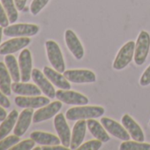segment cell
Instances as JSON below:
<instances>
[{"label":"cell","instance_id":"cell-1","mask_svg":"<svg viewBox=\"0 0 150 150\" xmlns=\"http://www.w3.org/2000/svg\"><path fill=\"white\" fill-rule=\"evenodd\" d=\"M105 110L102 106H87L80 105L70 108L66 113L65 117L70 121L88 120L90 118H96L103 116Z\"/></svg>","mask_w":150,"mask_h":150},{"label":"cell","instance_id":"cell-2","mask_svg":"<svg viewBox=\"0 0 150 150\" xmlns=\"http://www.w3.org/2000/svg\"><path fill=\"white\" fill-rule=\"evenodd\" d=\"M150 50V35L146 31H140L136 43H135V50H134V63L137 65H142L149 54Z\"/></svg>","mask_w":150,"mask_h":150},{"label":"cell","instance_id":"cell-3","mask_svg":"<svg viewBox=\"0 0 150 150\" xmlns=\"http://www.w3.org/2000/svg\"><path fill=\"white\" fill-rule=\"evenodd\" d=\"M45 47L50 64L55 70L63 73L65 71V63L59 45L55 41L49 40L45 42Z\"/></svg>","mask_w":150,"mask_h":150},{"label":"cell","instance_id":"cell-4","mask_svg":"<svg viewBox=\"0 0 150 150\" xmlns=\"http://www.w3.org/2000/svg\"><path fill=\"white\" fill-rule=\"evenodd\" d=\"M134 50H135V42L133 41H129L121 47L118 50L114 62H113V68L117 71H120L125 69L132 60L134 57Z\"/></svg>","mask_w":150,"mask_h":150},{"label":"cell","instance_id":"cell-5","mask_svg":"<svg viewBox=\"0 0 150 150\" xmlns=\"http://www.w3.org/2000/svg\"><path fill=\"white\" fill-rule=\"evenodd\" d=\"M39 30V26L35 24L20 23L7 26L5 28L3 33L5 35L12 37H29L35 35Z\"/></svg>","mask_w":150,"mask_h":150},{"label":"cell","instance_id":"cell-6","mask_svg":"<svg viewBox=\"0 0 150 150\" xmlns=\"http://www.w3.org/2000/svg\"><path fill=\"white\" fill-rule=\"evenodd\" d=\"M64 76L72 83L84 84L94 83L96 81V75L94 71L87 69H72L63 72Z\"/></svg>","mask_w":150,"mask_h":150},{"label":"cell","instance_id":"cell-7","mask_svg":"<svg viewBox=\"0 0 150 150\" xmlns=\"http://www.w3.org/2000/svg\"><path fill=\"white\" fill-rule=\"evenodd\" d=\"M56 97L57 100L69 105H87L89 102L86 96L70 89H59L56 91Z\"/></svg>","mask_w":150,"mask_h":150},{"label":"cell","instance_id":"cell-8","mask_svg":"<svg viewBox=\"0 0 150 150\" xmlns=\"http://www.w3.org/2000/svg\"><path fill=\"white\" fill-rule=\"evenodd\" d=\"M62 106H63V103L59 100L50 103L49 104L40 108L38 110H36L34 113L33 122L35 124H37V123H41L42 121L50 119L51 117H55L58 113V111L62 109Z\"/></svg>","mask_w":150,"mask_h":150},{"label":"cell","instance_id":"cell-9","mask_svg":"<svg viewBox=\"0 0 150 150\" xmlns=\"http://www.w3.org/2000/svg\"><path fill=\"white\" fill-rule=\"evenodd\" d=\"M54 126L57 131V136L61 140V144L64 146L70 147L71 132L66 122V117H64V114L59 113L56 115L54 118Z\"/></svg>","mask_w":150,"mask_h":150},{"label":"cell","instance_id":"cell-10","mask_svg":"<svg viewBox=\"0 0 150 150\" xmlns=\"http://www.w3.org/2000/svg\"><path fill=\"white\" fill-rule=\"evenodd\" d=\"M64 41H65V44L69 51L75 57V59L81 60L83 58L84 54H85L84 48L79 37L72 30L67 29L64 32Z\"/></svg>","mask_w":150,"mask_h":150},{"label":"cell","instance_id":"cell-11","mask_svg":"<svg viewBox=\"0 0 150 150\" xmlns=\"http://www.w3.org/2000/svg\"><path fill=\"white\" fill-rule=\"evenodd\" d=\"M32 79L33 81L38 86V88L42 90V92L50 99L56 97V90L53 87V84L45 76L40 70L35 68L32 71Z\"/></svg>","mask_w":150,"mask_h":150},{"label":"cell","instance_id":"cell-12","mask_svg":"<svg viewBox=\"0 0 150 150\" xmlns=\"http://www.w3.org/2000/svg\"><path fill=\"white\" fill-rule=\"evenodd\" d=\"M101 123L106 129V131L112 136L116 137L118 139H121L123 141L129 140L131 136L126 131V129L124 127L123 125H120L117 121L110 118V117H102Z\"/></svg>","mask_w":150,"mask_h":150},{"label":"cell","instance_id":"cell-13","mask_svg":"<svg viewBox=\"0 0 150 150\" xmlns=\"http://www.w3.org/2000/svg\"><path fill=\"white\" fill-rule=\"evenodd\" d=\"M19 65L21 70V76L22 82H28L32 77L33 62L32 55L29 50L24 49L19 57Z\"/></svg>","mask_w":150,"mask_h":150},{"label":"cell","instance_id":"cell-14","mask_svg":"<svg viewBox=\"0 0 150 150\" xmlns=\"http://www.w3.org/2000/svg\"><path fill=\"white\" fill-rule=\"evenodd\" d=\"M50 103L49 97L41 96H17L15 98V103L21 108H29V109H40Z\"/></svg>","mask_w":150,"mask_h":150},{"label":"cell","instance_id":"cell-15","mask_svg":"<svg viewBox=\"0 0 150 150\" xmlns=\"http://www.w3.org/2000/svg\"><path fill=\"white\" fill-rule=\"evenodd\" d=\"M121 123L124 125V127L126 129L128 133L130 134L131 138L133 140L143 142L145 139V135L143 132L142 128L140 125L128 114H125L122 117Z\"/></svg>","mask_w":150,"mask_h":150},{"label":"cell","instance_id":"cell-16","mask_svg":"<svg viewBox=\"0 0 150 150\" xmlns=\"http://www.w3.org/2000/svg\"><path fill=\"white\" fill-rule=\"evenodd\" d=\"M28 37H15L0 45V55H8L24 49L30 43Z\"/></svg>","mask_w":150,"mask_h":150},{"label":"cell","instance_id":"cell-17","mask_svg":"<svg viewBox=\"0 0 150 150\" xmlns=\"http://www.w3.org/2000/svg\"><path fill=\"white\" fill-rule=\"evenodd\" d=\"M87 121L86 120H77L76 124L74 125L71 132V145L70 149L75 150L78 149L79 146L82 144L85 136H86V130H87Z\"/></svg>","mask_w":150,"mask_h":150},{"label":"cell","instance_id":"cell-18","mask_svg":"<svg viewBox=\"0 0 150 150\" xmlns=\"http://www.w3.org/2000/svg\"><path fill=\"white\" fill-rule=\"evenodd\" d=\"M43 73L50 81V82L59 89H71V86L70 84V81L64 76V74L57 71V70L49 66H45L43 68Z\"/></svg>","mask_w":150,"mask_h":150},{"label":"cell","instance_id":"cell-19","mask_svg":"<svg viewBox=\"0 0 150 150\" xmlns=\"http://www.w3.org/2000/svg\"><path fill=\"white\" fill-rule=\"evenodd\" d=\"M34 116V110L33 109L26 108L20 114L17 123L14 127V134L17 136H22L25 134V132L28 131Z\"/></svg>","mask_w":150,"mask_h":150},{"label":"cell","instance_id":"cell-20","mask_svg":"<svg viewBox=\"0 0 150 150\" xmlns=\"http://www.w3.org/2000/svg\"><path fill=\"white\" fill-rule=\"evenodd\" d=\"M87 126L89 130L90 133L97 139L102 142H108L110 140V137L108 134V132L104 128V126L100 124L96 118H90L87 120Z\"/></svg>","mask_w":150,"mask_h":150},{"label":"cell","instance_id":"cell-21","mask_svg":"<svg viewBox=\"0 0 150 150\" xmlns=\"http://www.w3.org/2000/svg\"><path fill=\"white\" fill-rule=\"evenodd\" d=\"M12 90L13 93L19 96H41L42 94V90L38 88L37 85L26 82H14L12 84Z\"/></svg>","mask_w":150,"mask_h":150},{"label":"cell","instance_id":"cell-22","mask_svg":"<svg viewBox=\"0 0 150 150\" xmlns=\"http://www.w3.org/2000/svg\"><path fill=\"white\" fill-rule=\"evenodd\" d=\"M30 138L33 139L35 141V143L42 146H54V145H60L61 143V140L58 136L42 131L33 132L30 134Z\"/></svg>","mask_w":150,"mask_h":150},{"label":"cell","instance_id":"cell-23","mask_svg":"<svg viewBox=\"0 0 150 150\" xmlns=\"http://www.w3.org/2000/svg\"><path fill=\"white\" fill-rule=\"evenodd\" d=\"M0 90L6 96L12 94V77L3 62H0Z\"/></svg>","mask_w":150,"mask_h":150},{"label":"cell","instance_id":"cell-24","mask_svg":"<svg viewBox=\"0 0 150 150\" xmlns=\"http://www.w3.org/2000/svg\"><path fill=\"white\" fill-rule=\"evenodd\" d=\"M18 117H19L18 111L16 110H13L6 117V119L3 120L2 124L0 125V139H5L10 133L13 126L16 125Z\"/></svg>","mask_w":150,"mask_h":150},{"label":"cell","instance_id":"cell-25","mask_svg":"<svg viewBox=\"0 0 150 150\" xmlns=\"http://www.w3.org/2000/svg\"><path fill=\"white\" fill-rule=\"evenodd\" d=\"M5 63H6V65L11 74L12 80L14 82H20V81L21 80V70H20V65H19L18 61L16 60L15 57L11 54L6 55L5 57Z\"/></svg>","mask_w":150,"mask_h":150},{"label":"cell","instance_id":"cell-26","mask_svg":"<svg viewBox=\"0 0 150 150\" xmlns=\"http://www.w3.org/2000/svg\"><path fill=\"white\" fill-rule=\"evenodd\" d=\"M1 3L6 10V13L8 16L9 21L13 24L16 22L18 20L19 14H18V9L15 6L14 0H1Z\"/></svg>","mask_w":150,"mask_h":150},{"label":"cell","instance_id":"cell-27","mask_svg":"<svg viewBox=\"0 0 150 150\" xmlns=\"http://www.w3.org/2000/svg\"><path fill=\"white\" fill-rule=\"evenodd\" d=\"M120 150H150V144L139 141L125 140L121 143L119 146Z\"/></svg>","mask_w":150,"mask_h":150},{"label":"cell","instance_id":"cell-28","mask_svg":"<svg viewBox=\"0 0 150 150\" xmlns=\"http://www.w3.org/2000/svg\"><path fill=\"white\" fill-rule=\"evenodd\" d=\"M20 136H17L15 134L0 139V150H6L13 147L14 145L20 142Z\"/></svg>","mask_w":150,"mask_h":150},{"label":"cell","instance_id":"cell-29","mask_svg":"<svg viewBox=\"0 0 150 150\" xmlns=\"http://www.w3.org/2000/svg\"><path fill=\"white\" fill-rule=\"evenodd\" d=\"M50 0H33L30 6V12L33 15H37L49 3Z\"/></svg>","mask_w":150,"mask_h":150},{"label":"cell","instance_id":"cell-30","mask_svg":"<svg viewBox=\"0 0 150 150\" xmlns=\"http://www.w3.org/2000/svg\"><path fill=\"white\" fill-rule=\"evenodd\" d=\"M103 142L99 139H91L79 146V150H98L102 147Z\"/></svg>","mask_w":150,"mask_h":150},{"label":"cell","instance_id":"cell-31","mask_svg":"<svg viewBox=\"0 0 150 150\" xmlns=\"http://www.w3.org/2000/svg\"><path fill=\"white\" fill-rule=\"evenodd\" d=\"M35 141L33 139H25L21 142H18L16 145H14L13 147H11L12 150H30L35 147Z\"/></svg>","mask_w":150,"mask_h":150},{"label":"cell","instance_id":"cell-32","mask_svg":"<svg viewBox=\"0 0 150 150\" xmlns=\"http://www.w3.org/2000/svg\"><path fill=\"white\" fill-rule=\"evenodd\" d=\"M139 85L141 87H146L150 85V65H148L142 73L139 79Z\"/></svg>","mask_w":150,"mask_h":150},{"label":"cell","instance_id":"cell-33","mask_svg":"<svg viewBox=\"0 0 150 150\" xmlns=\"http://www.w3.org/2000/svg\"><path fill=\"white\" fill-rule=\"evenodd\" d=\"M9 19L8 16L6 13V10L2 5V3H0V26L3 28H6L9 26Z\"/></svg>","mask_w":150,"mask_h":150},{"label":"cell","instance_id":"cell-34","mask_svg":"<svg viewBox=\"0 0 150 150\" xmlns=\"http://www.w3.org/2000/svg\"><path fill=\"white\" fill-rule=\"evenodd\" d=\"M0 105L4 108H10L11 106V103L6 97V95H5L1 90H0Z\"/></svg>","mask_w":150,"mask_h":150},{"label":"cell","instance_id":"cell-35","mask_svg":"<svg viewBox=\"0 0 150 150\" xmlns=\"http://www.w3.org/2000/svg\"><path fill=\"white\" fill-rule=\"evenodd\" d=\"M70 147L64 146H59V145H54V146H42V150H69Z\"/></svg>","mask_w":150,"mask_h":150},{"label":"cell","instance_id":"cell-36","mask_svg":"<svg viewBox=\"0 0 150 150\" xmlns=\"http://www.w3.org/2000/svg\"><path fill=\"white\" fill-rule=\"evenodd\" d=\"M28 0H14L15 6L19 11H23V9L26 6V3Z\"/></svg>","mask_w":150,"mask_h":150},{"label":"cell","instance_id":"cell-37","mask_svg":"<svg viewBox=\"0 0 150 150\" xmlns=\"http://www.w3.org/2000/svg\"><path fill=\"white\" fill-rule=\"evenodd\" d=\"M6 117H7V113H6V111L5 110L4 107H2L1 105H0V121L5 120Z\"/></svg>","mask_w":150,"mask_h":150},{"label":"cell","instance_id":"cell-38","mask_svg":"<svg viewBox=\"0 0 150 150\" xmlns=\"http://www.w3.org/2000/svg\"><path fill=\"white\" fill-rule=\"evenodd\" d=\"M3 28V27H1V26H0V42H1V39H2V35L4 34V33H3V31H4V30H3V28Z\"/></svg>","mask_w":150,"mask_h":150},{"label":"cell","instance_id":"cell-39","mask_svg":"<svg viewBox=\"0 0 150 150\" xmlns=\"http://www.w3.org/2000/svg\"><path fill=\"white\" fill-rule=\"evenodd\" d=\"M33 149L34 150H42V147L41 146H37V147H34Z\"/></svg>","mask_w":150,"mask_h":150},{"label":"cell","instance_id":"cell-40","mask_svg":"<svg viewBox=\"0 0 150 150\" xmlns=\"http://www.w3.org/2000/svg\"><path fill=\"white\" fill-rule=\"evenodd\" d=\"M149 126H150V121H149Z\"/></svg>","mask_w":150,"mask_h":150}]
</instances>
